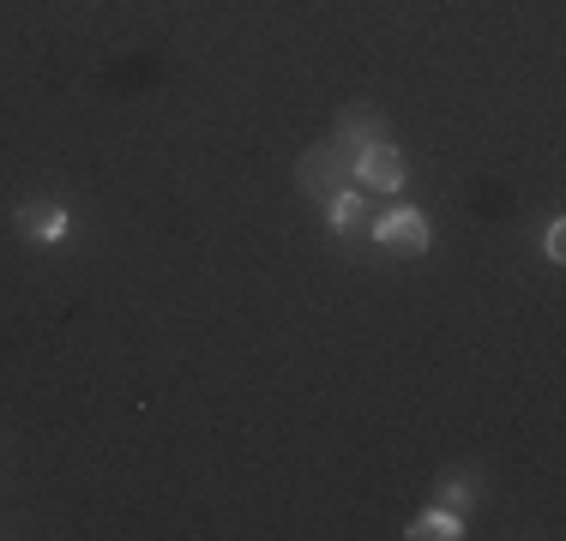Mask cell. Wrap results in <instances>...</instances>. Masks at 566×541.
Listing matches in <instances>:
<instances>
[{
	"label": "cell",
	"mask_w": 566,
	"mask_h": 541,
	"mask_svg": "<svg viewBox=\"0 0 566 541\" xmlns=\"http://www.w3.org/2000/svg\"><path fill=\"white\" fill-rule=\"evenodd\" d=\"M295 187L314 199H332L338 187H349V157L338 151V145H314V151H302V162H295Z\"/></svg>",
	"instance_id": "cell-1"
},
{
	"label": "cell",
	"mask_w": 566,
	"mask_h": 541,
	"mask_svg": "<svg viewBox=\"0 0 566 541\" xmlns=\"http://www.w3.org/2000/svg\"><path fill=\"white\" fill-rule=\"evenodd\" d=\"M374 241H380L386 253H403V259H416V253H428V241H434V229H428V216L416 205H392L374 223Z\"/></svg>",
	"instance_id": "cell-2"
},
{
	"label": "cell",
	"mask_w": 566,
	"mask_h": 541,
	"mask_svg": "<svg viewBox=\"0 0 566 541\" xmlns=\"http://www.w3.org/2000/svg\"><path fill=\"white\" fill-rule=\"evenodd\" d=\"M349 174H356V181L368 187V193H398L410 169H403V157H398V145H392V139H374L368 151L349 157Z\"/></svg>",
	"instance_id": "cell-3"
},
{
	"label": "cell",
	"mask_w": 566,
	"mask_h": 541,
	"mask_svg": "<svg viewBox=\"0 0 566 541\" xmlns=\"http://www.w3.org/2000/svg\"><path fill=\"white\" fill-rule=\"evenodd\" d=\"M19 235L31 247H55V241H66V211L49 199H31V205H19Z\"/></svg>",
	"instance_id": "cell-4"
},
{
	"label": "cell",
	"mask_w": 566,
	"mask_h": 541,
	"mask_svg": "<svg viewBox=\"0 0 566 541\" xmlns=\"http://www.w3.org/2000/svg\"><path fill=\"white\" fill-rule=\"evenodd\" d=\"M374 139H386V120L374 115V108H356V103H349V108H338V139H332V145H338L344 157L368 151Z\"/></svg>",
	"instance_id": "cell-5"
},
{
	"label": "cell",
	"mask_w": 566,
	"mask_h": 541,
	"mask_svg": "<svg viewBox=\"0 0 566 541\" xmlns=\"http://www.w3.org/2000/svg\"><path fill=\"white\" fill-rule=\"evenodd\" d=\"M403 535H410V541H458V535H464V511H452V506H428Z\"/></svg>",
	"instance_id": "cell-6"
},
{
	"label": "cell",
	"mask_w": 566,
	"mask_h": 541,
	"mask_svg": "<svg viewBox=\"0 0 566 541\" xmlns=\"http://www.w3.org/2000/svg\"><path fill=\"white\" fill-rule=\"evenodd\" d=\"M326 223H332V235H356V229L368 223V199H361L356 187H338V193L326 199Z\"/></svg>",
	"instance_id": "cell-7"
},
{
	"label": "cell",
	"mask_w": 566,
	"mask_h": 541,
	"mask_svg": "<svg viewBox=\"0 0 566 541\" xmlns=\"http://www.w3.org/2000/svg\"><path fill=\"white\" fill-rule=\"evenodd\" d=\"M476 499H482V487L470 481V476H452V481H447V506H452V511H470Z\"/></svg>",
	"instance_id": "cell-8"
},
{
	"label": "cell",
	"mask_w": 566,
	"mask_h": 541,
	"mask_svg": "<svg viewBox=\"0 0 566 541\" xmlns=\"http://www.w3.org/2000/svg\"><path fill=\"white\" fill-rule=\"evenodd\" d=\"M543 253H548V259H566V223H560V216H555V223H548V235H543Z\"/></svg>",
	"instance_id": "cell-9"
}]
</instances>
